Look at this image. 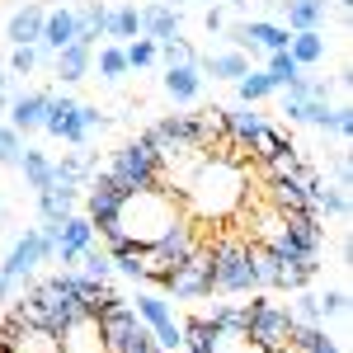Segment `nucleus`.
Returning <instances> with one entry per match:
<instances>
[{
  "label": "nucleus",
  "mask_w": 353,
  "mask_h": 353,
  "mask_svg": "<svg viewBox=\"0 0 353 353\" xmlns=\"http://www.w3.org/2000/svg\"><path fill=\"white\" fill-rule=\"evenodd\" d=\"M151 283H156L161 292H170L174 301H203V297H212V264H208V245H198V250H193L174 273H156Z\"/></svg>",
  "instance_id": "6e6552de"
},
{
  "label": "nucleus",
  "mask_w": 353,
  "mask_h": 353,
  "mask_svg": "<svg viewBox=\"0 0 353 353\" xmlns=\"http://www.w3.org/2000/svg\"><path fill=\"white\" fill-rule=\"evenodd\" d=\"M151 353H165V349H151Z\"/></svg>",
  "instance_id": "864d4df0"
},
{
  "label": "nucleus",
  "mask_w": 353,
  "mask_h": 353,
  "mask_svg": "<svg viewBox=\"0 0 353 353\" xmlns=\"http://www.w3.org/2000/svg\"><path fill=\"white\" fill-rule=\"evenodd\" d=\"M141 33L156 38V43L179 38V33H184V14H179L170 0H151V5H141Z\"/></svg>",
  "instance_id": "dca6fc26"
},
{
  "label": "nucleus",
  "mask_w": 353,
  "mask_h": 353,
  "mask_svg": "<svg viewBox=\"0 0 353 353\" xmlns=\"http://www.w3.org/2000/svg\"><path fill=\"white\" fill-rule=\"evenodd\" d=\"M123 57H128V71H146V66L161 61L156 57V38H146V33H137L132 43H123Z\"/></svg>",
  "instance_id": "4c0bfd02"
},
{
  "label": "nucleus",
  "mask_w": 353,
  "mask_h": 353,
  "mask_svg": "<svg viewBox=\"0 0 353 353\" xmlns=\"http://www.w3.org/2000/svg\"><path fill=\"white\" fill-rule=\"evenodd\" d=\"M5 104H10V99H5V94H0V123H5Z\"/></svg>",
  "instance_id": "3c124183"
},
{
  "label": "nucleus",
  "mask_w": 353,
  "mask_h": 353,
  "mask_svg": "<svg viewBox=\"0 0 353 353\" xmlns=\"http://www.w3.org/2000/svg\"><path fill=\"white\" fill-rule=\"evenodd\" d=\"M316 297H321V292H316ZM344 311H349V292H339V288H334V292H325V297H321V321L344 316Z\"/></svg>",
  "instance_id": "37998d69"
},
{
  "label": "nucleus",
  "mask_w": 353,
  "mask_h": 353,
  "mask_svg": "<svg viewBox=\"0 0 353 353\" xmlns=\"http://www.w3.org/2000/svg\"><path fill=\"white\" fill-rule=\"evenodd\" d=\"M94 71H99L104 81H123V76H128V57H123V43H109V48H99V52H94Z\"/></svg>",
  "instance_id": "58836bf2"
},
{
  "label": "nucleus",
  "mask_w": 353,
  "mask_h": 353,
  "mask_svg": "<svg viewBox=\"0 0 353 353\" xmlns=\"http://www.w3.org/2000/svg\"><path fill=\"white\" fill-rule=\"evenodd\" d=\"M104 174H113L128 193H141V189H165V170H161V156L146 137H132L113 151V161L104 165Z\"/></svg>",
  "instance_id": "423d86ee"
},
{
  "label": "nucleus",
  "mask_w": 353,
  "mask_h": 353,
  "mask_svg": "<svg viewBox=\"0 0 353 353\" xmlns=\"http://www.w3.org/2000/svg\"><path fill=\"white\" fill-rule=\"evenodd\" d=\"M198 71H203V81H208V76H212V81H241L245 71H250V57L245 52H236V48H231V52H198Z\"/></svg>",
  "instance_id": "412c9836"
},
{
  "label": "nucleus",
  "mask_w": 353,
  "mask_h": 353,
  "mask_svg": "<svg viewBox=\"0 0 353 353\" xmlns=\"http://www.w3.org/2000/svg\"><path fill=\"white\" fill-rule=\"evenodd\" d=\"M170 221H179V198L174 189H141L128 193L123 208H118V231L137 245H151Z\"/></svg>",
  "instance_id": "f03ea898"
},
{
  "label": "nucleus",
  "mask_w": 353,
  "mask_h": 353,
  "mask_svg": "<svg viewBox=\"0 0 353 353\" xmlns=\"http://www.w3.org/2000/svg\"><path fill=\"white\" fill-rule=\"evenodd\" d=\"M76 273L81 278H90V283H109V273H113V264H109V250L94 241V245H85L81 250V259H76Z\"/></svg>",
  "instance_id": "473e14b6"
},
{
  "label": "nucleus",
  "mask_w": 353,
  "mask_h": 353,
  "mask_svg": "<svg viewBox=\"0 0 353 353\" xmlns=\"http://www.w3.org/2000/svg\"><path fill=\"white\" fill-rule=\"evenodd\" d=\"M0 94H5V99L14 94V76H10V71H0Z\"/></svg>",
  "instance_id": "09e8293b"
},
{
  "label": "nucleus",
  "mask_w": 353,
  "mask_h": 353,
  "mask_svg": "<svg viewBox=\"0 0 353 353\" xmlns=\"http://www.w3.org/2000/svg\"><path fill=\"white\" fill-rule=\"evenodd\" d=\"M208 264H212V292H264L259 288V273H254V245L236 241V236H217L208 245Z\"/></svg>",
  "instance_id": "7ed1b4c3"
},
{
  "label": "nucleus",
  "mask_w": 353,
  "mask_h": 353,
  "mask_svg": "<svg viewBox=\"0 0 353 353\" xmlns=\"http://www.w3.org/2000/svg\"><path fill=\"white\" fill-rule=\"evenodd\" d=\"M179 339H184V349L189 353H221V330L208 321V316H193V321H184L179 325Z\"/></svg>",
  "instance_id": "b1692460"
},
{
  "label": "nucleus",
  "mask_w": 353,
  "mask_h": 353,
  "mask_svg": "<svg viewBox=\"0 0 353 353\" xmlns=\"http://www.w3.org/2000/svg\"><path fill=\"white\" fill-rule=\"evenodd\" d=\"M288 52L297 66H316V61H325V33L321 28H301L288 38Z\"/></svg>",
  "instance_id": "c85d7f7f"
},
{
  "label": "nucleus",
  "mask_w": 353,
  "mask_h": 353,
  "mask_svg": "<svg viewBox=\"0 0 353 353\" xmlns=\"http://www.w3.org/2000/svg\"><path fill=\"white\" fill-rule=\"evenodd\" d=\"M212 325L221 330V339H245V325H250V316H245V306H212V316H208Z\"/></svg>",
  "instance_id": "c9c22d12"
},
{
  "label": "nucleus",
  "mask_w": 353,
  "mask_h": 353,
  "mask_svg": "<svg viewBox=\"0 0 353 353\" xmlns=\"http://www.w3.org/2000/svg\"><path fill=\"white\" fill-rule=\"evenodd\" d=\"M90 71H94V48H90V43H66V48L52 57V76H57L61 85L85 81Z\"/></svg>",
  "instance_id": "f3484780"
},
{
  "label": "nucleus",
  "mask_w": 353,
  "mask_h": 353,
  "mask_svg": "<svg viewBox=\"0 0 353 353\" xmlns=\"http://www.w3.org/2000/svg\"><path fill=\"white\" fill-rule=\"evenodd\" d=\"M48 231H52V245H57V259H61V269H76L81 250H85V245H94V241H99L85 212H71V217L61 221V226H48Z\"/></svg>",
  "instance_id": "ddd939ff"
},
{
  "label": "nucleus",
  "mask_w": 353,
  "mask_h": 353,
  "mask_svg": "<svg viewBox=\"0 0 353 353\" xmlns=\"http://www.w3.org/2000/svg\"><path fill=\"white\" fill-rule=\"evenodd\" d=\"M0 353H10V349H0Z\"/></svg>",
  "instance_id": "5fc2aeb1"
},
{
  "label": "nucleus",
  "mask_w": 353,
  "mask_h": 353,
  "mask_svg": "<svg viewBox=\"0 0 353 353\" xmlns=\"http://www.w3.org/2000/svg\"><path fill=\"white\" fill-rule=\"evenodd\" d=\"M137 33H141V10H137V5H109V10H104V38L132 43Z\"/></svg>",
  "instance_id": "bb28decb"
},
{
  "label": "nucleus",
  "mask_w": 353,
  "mask_h": 353,
  "mask_svg": "<svg viewBox=\"0 0 353 353\" xmlns=\"http://www.w3.org/2000/svg\"><path fill=\"white\" fill-rule=\"evenodd\" d=\"M66 43H76V10H71V5H57V10H48V19H43V33H38V52H43V66H52V57L61 52Z\"/></svg>",
  "instance_id": "4468645a"
},
{
  "label": "nucleus",
  "mask_w": 353,
  "mask_h": 353,
  "mask_svg": "<svg viewBox=\"0 0 353 353\" xmlns=\"http://www.w3.org/2000/svg\"><path fill=\"white\" fill-rule=\"evenodd\" d=\"M43 132L66 141V146H90V128L81 118V99L71 94H48V113H43Z\"/></svg>",
  "instance_id": "9b49d317"
},
{
  "label": "nucleus",
  "mask_w": 353,
  "mask_h": 353,
  "mask_svg": "<svg viewBox=\"0 0 353 353\" xmlns=\"http://www.w3.org/2000/svg\"><path fill=\"white\" fill-rule=\"evenodd\" d=\"M198 245H203V241H198V226H193L189 217L170 221L161 236L146 245V250H151V269H146V283H151L156 273H174V269H179V264H184V259L193 254V250H198Z\"/></svg>",
  "instance_id": "1a4fd4ad"
},
{
  "label": "nucleus",
  "mask_w": 353,
  "mask_h": 353,
  "mask_svg": "<svg viewBox=\"0 0 353 353\" xmlns=\"http://www.w3.org/2000/svg\"><path fill=\"white\" fill-rule=\"evenodd\" d=\"M189 203L203 217H226L236 203H241V170L231 156H212V161H198L193 179H184Z\"/></svg>",
  "instance_id": "f257e3e1"
},
{
  "label": "nucleus",
  "mask_w": 353,
  "mask_h": 353,
  "mask_svg": "<svg viewBox=\"0 0 353 353\" xmlns=\"http://www.w3.org/2000/svg\"><path fill=\"white\" fill-rule=\"evenodd\" d=\"M292 349L297 353H339V344L325 334V325H297L292 330Z\"/></svg>",
  "instance_id": "f704fd0d"
},
{
  "label": "nucleus",
  "mask_w": 353,
  "mask_h": 353,
  "mask_svg": "<svg viewBox=\"0 0 353 353\" xmlns=\"http://www.w3.org/2000/svg\"><path fill=\"white\" fill-rule=\"evenodd\" d=\"M236 94H241V104H264V99L278 94V90H273V81H269V71H264V66H259V71L250 66L241 81H236Z\"/></svg>",
  "instance_id": "72a5a7b5"
},
{
  "label": "nucleus",
  "mask_w": 353,
  "mask_h": 353,
  "mask_svg": "<svg viewBox=\"0 0 353 353\" xmlns=\"http://www.w3.org/2000/svg\"><path fill=\"white\" fill-rule=\"evenodd\" d=\"M52 259H57L52 231H48V226H28L24 236L5 250V259H0V278H14V283L24 288L28 278L38 273V264H52Z\"/></svg>",
  "instance_id": "0eeeda50"
},
{
  "label": "nucleus",
  "mask_w": 353,
  "mask_h": 353,
  "mask_svg": "<svg viewBox=\"0 0 353 353\" xmlns=\"http://www.w3.org/2000/svg\"><path fill=\"white\" fill-rule=\"evenodd\" d=\"M165 94H170L174 104H193V99L203 94V71H198V61H174V66H165Z\"/></svg>",
  "instance_id": "6ab92c4d"
},
{
  "label": "nucleus",
  "mask_w": 353,
  "mask_h": 353,
  "mask_svg": "<svg viewBox=\"0 0 353 353\" xmlns=\"http://www.w3.org/2000/svg\"><path fill=\"white\" fill-rule=\"evenodd\" d=\"M288 311H292V321H297V325H325V321H321V297H316V292H306V288L297 292V301H292Z\"/></svg>",
  "instance_id": "a19ab883"
},
{
  "label": "nucleus",
  "mask_w": 353,
  "mask_h": 353,
  "mask_svg": "<svg viewBox=\"0 0 353 353\" xmlns=\"http://www.w3.org/2000/svg\"><path fill=\"white\" fill-rule=\"evenodd\" d=\"M109 264H113V273H123V278H132V283H146L151 250L137 245V241H128V245H118V250H109Z\"/></svg>",
  "instance_id": "393cba45"
},
{
  "label": "nucleus",
  "mask_w": 353,
  "mask_h": 353,
  "mask_svg": "<svg viewBox=\"0 0 353 353\" xmlns=\"http://www.w3.org/2000/svg\"><path fill=\"white\" fill-rule=\"evenodd\" d=\"M94 330H99L104 353H151L156 349V334L146 330V321L132 311L128 297H118L113 306H104V311L94 316Z\"/></svg>",
  "instance_id": "20e7f679"
},
{
  "label": "nucleus",
  "mask_w": 353,
  "mask_h": 353,
  "mask_svg": "<svg viewBox=\"0 0 353 353\" xmlns=\"http://www.w3.org/2000/svg\"><path fill=\"white\" fill-rule=\"evenodd\" d=\"M269 203H273V212H283V217L306 212V193L297 184H288V179H269Z\"/></svg>",
  "instance_id": "2f4dec72"
},
{
  "label": "nucleus",
  "mask_w": 353,
  "mask_h": 353,
  "mask_svg": "<svg viewBox=\"0 0 353 353\" xmlns=\"http://www.w3.org/2000/svg\"><path fill=\"white\" fill-rule=\"evenodd\" d=\"M76 10V43H99L104 38V10L109 5H99V0H85V5H71Z\"/></svg>",
  "instance_id": "cd10ccee"
},
{
  "label": "nucleus",
  "mask_w": 353,
  "mask_h": 353,
  "mask_svg": "<svg viewBox=\"0 0 353 353\" xmlns=\"http://www.w3.org/2000/svg\"><path fill=\"white\" fill-rule=\"evenodd\" d=\"M301 193H306V212H311V217H349V198H344V189H330L321 174H316Z\"/></svg>",
  "instance_id": "aec40b11"
},
{
  "label": "nucleus",
  "mask_w": 353,
  "mask_h": 353,
  "mask_svg": "<svg viewBox=\"0 0 353 353\" xmlns=\"http://www.w3.org/2000/svg\"><path fill=\"white\" fill-rule=\"evenodd\" d=\"M334 132H339V137L353 132V109H349V104H339V123H334Z\"/></svg>",
  "instance_id": "de8ad7c7"
},
{
  "label": "nucleus",
  "mask_w": 353,
  "mask_h": 353,
  "mask_svg": "<svg viewBox=\"0 0 353 353\" xmlns=\"http://www.w3.org/2000/svg\"><path fill=\"white\" fill-rule=\"evenodd\" d=\"M38 66H43V52H38V43H28V48H10V66H5V71H10L14 81L33 76Z\"/></svg>",
  "instance_id": "ea45409f"
},
{
  "label": "nucleus",
  "mask_w": 353,
  "mask_h": 353,
  "mask_svg": "<svg viewBox=\"0 0 353 353\" xmlns=\"http://www.w3.org/2000/svg\"><path fill=\"white\" fill-rule=\"evenodd\" d=\"M81 118H85V128H90V137H94V132H104V128H109V118H104V113L94 109V104H81Z\"/></svg>",
  "instance_id": "c03bdc74"
},
{
  "label": "nucleus",
  "mask_w": 353,
  "mask_h": 353,
  "mask_svg": "<svg viewBox=\"0 0 353 353\" xmlns=\"http://www.w3.org/2000/svg\"><path fill=\"white\" fill-rule=\"evenodd\" d=\"M0 236H5V217H0Z\"/></svg>",
  "instance_id": "603ef678"
},
{
  "label": "nucleus",
  "mask_w": 353,
  "mask_h": 353,
  "mask_svg": "<svg viewBox=\"0 0 353 353\" xmlns=\"http://www.w3.org/2000/svg\"><path fill=\"white\" fill-rule=\"evenodd\" d=\"M325 5H334L339 14H349V10H353V0H325Z\"/></svg>",
  "instance_id": "8fccbe9b"
},
{
  "label": "nucleus",
  "mask_w": 353,
  "mask_h": 353,
  "mask_svg": "<svg viewBox=\"0 0 353 353\" xmlns=\"http://www.w3.org/2000/svg\"><path fill=\"white\" fill-rule=\"evenodd\" d=\"M184 353H189V349H184Z\"/></svg>",
  "instance_id": "6e6d98bb"
},
{
  "label": "nucleus",
  "mask_w": 353,
  "mask_h": 353,
  "mask_svg": "<svg viewBox=\"0 0 353 353\" xmlns=\"http://www.w3.org/2000/svg\"><path fill=\"white\" fill-rule=\"evenodd\" d=\"M52 156L48 151H38V146H24V156H19V174H24V189L33 193H43V189H52Z\"/></svg>",
  "instance_id": "a878e982"
},
{
  "label": "nucleus",
  "mask_w": 353,
  "mask_h": 353,
  "mask_svg": "<svg viewBox=\"0 0 353 353\" xmlns=\"http://www.w3.org/2000/svg\"><path fill=\"white\" fill-rule=\"evenodd\" d=\"M334 179H339V189H349V184H353V170H349V156H339V161H334Z\"/></svg>",
  "instance_id": "49530a36"
},
{
  "label": "nucleus",
  "mask_w": 353,
  "mask_h": 353,
  "mask_svg": "<svg viewBox=\"0 0 353 353\" xmlns=\"http://www.w3.org/2000/svg\"><path fill=\"white\" fill-rule=\"evenodd\" d=\"M203 28H208V33H221V28H226V10H208V14H203Z\"/></svg>",
  "instance_id": "a18cd8bd"
},
{
  "label": "nucleus",
  "mask_w": 353,
  "mask_h": 353,
  "mask_svg": "<svg viewBox=\"0 0 353 353\" xmlns=\"http://www.w3.org/2000/svg\"><path fill=\"white\" fill-rule=\"evenodd\" d=\"M288 146H292V141H288V137L278 132V128H273V123H264V128H259V132L250 137V146H245V156H250V161H259V165H269L273 156H283V151H288Z\"/></svg>",
  "instance_id": "7c9ffc66"
},
{
  "label": "nucleus",
  "mask_w": 353,
  "mask_h": 353,
  "mask_svg": "<svg viewBox=\"0 0 353 353\" xmlns=\"http://www.w3.org/2000/svg\"><path fill=\"white\" fill-rule=\"evenodd\" d=\"M43 19H48V5H38V0H28L24 10H14V14H10V24H5L10 48H28V43H38Z\"/></svg>",
  "instance_id": "a211bd4d"
},
{
  "label": "nucleus",
  "mask_w": 353,
  "mask_h": 353,
  "mask_svg": "<svg viewBox=\"0 0 353 353\" xmlns=\"http://www.w3.org/2000/svg\"><path fill=\"white\" fill-rule=\"evenodd\" d=\"M76 203H81L76 189H57L52 184V189L38 193V221H43V226H61V221L76 212Z\"/></svg>",
  "instance_id": "4be33fe9"
},
{
  "label": "nucleus",
  "mask_w": 353,
  "mask_h": 353,
  "mask_svg": "<svg viewBox=\"0 0 353 353\" xmlns=\"http://www.w3.org/2000/svg\"><path fill=\"white\" fill-rule=\"evenodd\" d=\"M245 316H250L245 339H250L259 353H288L292 349V330H297V321H292L288 306H278V301H269L264 292H254V297L245 301Z\"/></svg>",
  "instance_id": "39448f33"
},
{
  "label": "nucleus",
  "mask_w": 353,
  "mask_h": 353,
  "mask_svg": "<svg viewBox=\"0 0 353 353\" xmlns=\"http://www.w3.org/2000/svg\"><path fill=\"white\" fill-rule=\"evenodd\" d=\"M264 71H269L273 90H283V85H292V81H297L306 66H297V61H292V52H269V57H264Z\"/></svg>",
  "instance_id": "e433bc0d"
},
{
  "label": "nucleus",
  "mask_w": 353,
  "mask_h": 353,
  "mask_svg": "<svg viewBox=\"0 0 353 353\" xmlns=\"http://www.w3.org/2000/svg\"><path fill=\"white\" fill-rule=\"evenodd\" d=\"M283 19H288V33H301V28H321L325 19V0H288L283 5Z\"/></svg>",
  "instance_id": "c756f323"
},
{
  "label": "nucleus",
  "mask_w": 353,
  "mask_h": 353,
  "mask_svg": "<svg viewBox=\"0 0 353 353\" xmlns=\"http://www.w3.org/2000/svg\"><path fill=\"white\" fill-rule=\"evenodd\" d=\"M19 156H24V137L14 132L10 123H0V165L5 170H19Z\"/></svg>",
  "instance_id": "79ce46f5"
},
{
  "label": "nucleus",
  "mask_w": 353,
  "mask_h": 353,
  "mask_svg": "<svg viewBox=\"0 0 353 353\" xmlns=\"http://www.w3.org/2000/svg\"><path fill=\"white\" fill-rule=\"evenodd\" d=\"M221 128L231 137V146H250V137L264 128V113H254V104H241V109H221Z\"/></svg>",
  "instance_id": "5701e85b"
},
{
  "label": "nucleus",
  "mask_w": 353,
  "mask_h": 353,
  "mask_svg": "<svg viewBox=\"0 0 353 353\" xmlns=\"http://www.w3.org/2000/svg\"><path fill=\"white\" fill-rule=\"evenodd\" d=\"M81 198H85V217H90V226H94V236H99V231H109L113 221H118V208H123V198H128V189H123V184H118L113 174H104V170H94Z\"/></svg>",
  "instance_id": "9d476101"
},
{
  "label": "nucleus",
  "mask_w": 353,
  "mask_h": 353,
  "mask_svg": "<svg viewBox=\"0 0 353 353\" xmlns=\"http://www.w3.org/2000/svg\"><path fill=\"white\" fill-rule=\"evenodd\" d=\"M132 311L146 321V330L156 334V349H165V353L184 349V339H179V321H174V311H170V301H165V297H156V292H137Z\"/></svg>",
  "instance_id": "f8f14e48"
},
{
  "label": "nucleus",
  "mask_w": 353,
  "mask_h": 353,
  "mask_svg": "<svg viewBox=\"0 0 353 353\" xmlns=\"http://www.w3.org/2000/svg\"><path fill=\"white\" fill-rule=\"evenodd\" d=\"M48 94H52V90H28V94H10V104H5V123H10V128H14L19 137L43 132Z\"/></svg>",
  "instance_id": "2eb2a0df"
}]
</instances>
